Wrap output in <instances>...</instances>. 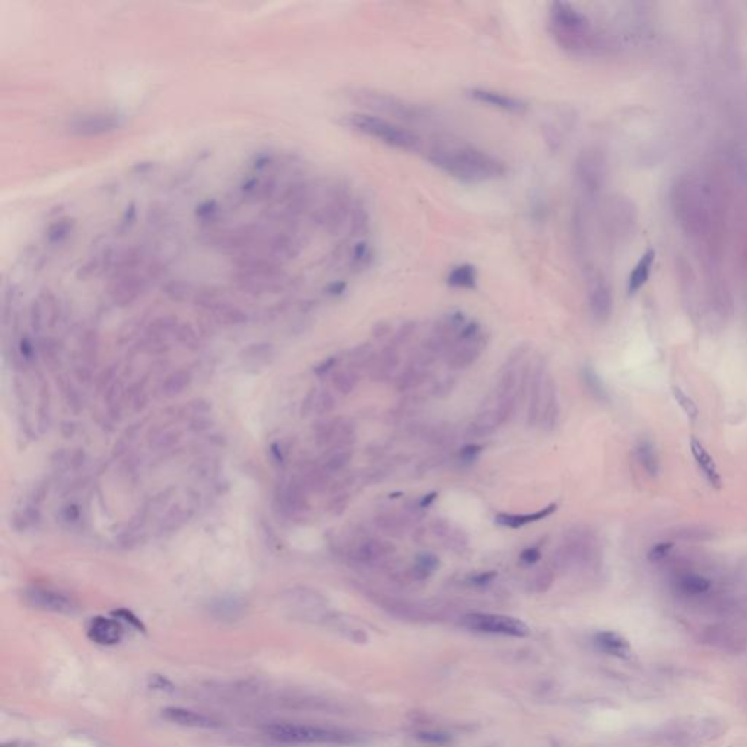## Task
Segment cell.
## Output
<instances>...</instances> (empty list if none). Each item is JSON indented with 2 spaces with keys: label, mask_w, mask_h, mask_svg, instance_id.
Here are the masks:
<instances>
[{
  "label": "cell",
  "mask_w": 747,
  "mask_h": 747,
  "mask_svg": "<svg viewBox=\"0 0 747 747\" xmlns=\"http://www.w3.org/2000/svg\"><path fill=\"white\" fill-rule=\"evenodd\" d=\"M426 160L448 177L466 184L495 182L508 174L502 160L466 143H436L428 149Z\"/></svg>",
  "instance_id": "6da1fadb"
},
{
  "label": "cell",
  "mask_w": 747,
  "mask_h": 747,
  "mask_svg": "<svg viewBox=\"0 0 747 747\" xmlns=\"http://www.w3.org/2000/svg\"><path fill=\"white\" fill-rule=\"evenodd\" d=\"M549 30L556 44L568 53L581 55L594 45L590 19L570 4H550Z\"/></svg>",
  "instance_id": "7a4b0ae2"
},
{
  "label": "cell",
  "mask_w": 747,
  "mask_h": 747,
  "mask_svg": "<svg viewBox=\"0 0 747 747\" xmlns=\"http://www.w3.org/2000/svg\"><path fill=\"white\" fill-rule=\"evenodd\" d=\"M343 121L352 131L399 150H416L421 146V139L416 133L377 114L352 113Z\"/></svg>",
  "instance_id": "3957f363"
},
{
  "label": "cell",
  "mask_w": 747,
  "mask_h": 747,
  "mask_svg": "<svg viewBox=\"0 0 747 747\" xmlns=\"http://www.w3.org/2000/svg\"><path fill=\"white\" fill-rule=\"evenodd\" d=\"M265 733L283 744H352L356 740L349 731L294 723L270 724Z\"/></svg>",
  "instance_id": "277c9868"
},
{
  "label": "cell",
  "mask_w": 747,
  "mask_h": 747,
  "mask_svg": "<svg viewBox=\"0 0 747 747\" xmlns=\"http://www.w3.org/2000/svg\"><path fill=\"white\" fill-rule=\"evenodd\" d=\"M606 179V158L599 148H587L580 152L574 164V183L580 194L587 199H594Z\"/></svg>",
  "instance_id": "5b68a950"
},
{
  "label": "cell",
  "mask_w": 747,
  "mask_h": 747,
  "mask_svg": "<svg viewBox=\"0 0 747 747\" xmlns=\"http://www.w3.org/2000/svg\"><path fill=\"white\" fill-rule=\"evenodd\" d=\"M463 626L476 632L523 638L529 635V626L511 616L492 613H469L461 619Z\"/></svg>",
  "instance_id": "8992f818"
},
{
  "label": "cell",
  "mask_w": 747,
  "mask_h": 747,
  "mask_svg": "<svg viewBox=\"0 0 747 747\" xmlns=\"http://www.w3.org/2000/svg\"><path fill=\"white\" fill-rule=\"evenodd\" d=\"M356 101L363 102V104L374 111H382L387 113L393 117L406 120V121H419L425 118V110L418 107L416 104H409V102L396 98L389 94L382 92H374V91H363L355 94Z\"/></svg>",
  "instance_id": "52a82bcc"
},
{
  "label": "cell",
  "mask_w": 747,
  "mask_h": 747,
  "mask_svg": "<svg viewBox=\"0 0 747 747\" xmlns=\"http://www.w3.org/2000/svg\"><path fill=\"white\" fill-rule=\"evenodd\" d=\"M121 126V117L111 113H91L74 117L67 123V132L74 136H101Z\"/></svg>",
  "instance_id": "ba28073f"
},
{
  "label": "cell",
  "mask_w": 747,
  "mask_h": 747,
  "mask_svg": "<svg viewBox=\"0 0 747 747\" xmlns=\"http://www.w3.org/2000/svg\"><path fill=\"white\" fill-rule=\"evenodd\" d=\"M467 95L475 99L480 104L489 106L492 109L511 113V114H524L529 109V104L526 101L512 96L505 92L494 91V89H486V88H472L467 91Z\"/></svg>",
  "instance_id": "9c48e42d"
},
{
  "label": "cell",
  "mask_w": 747,
  "mask_h": 747,
  "mask_svg": "<svg viewBox=\"0 0 747 747\" xmlns=\"http://www.w3.org/2000/svg\"><path fill=\"white\" fill-rule=\"evenodd\" d=\"M486 348V338L483 333L473 339H457L450 348L448 365L457 370L469 368L479 359L480 353Z\"/></svg>",
  "instance_id": "30bf717a"
},
{
  "label": "cell",
  "mask_w": 747,
  "mask_h": 747,
  "mask_svg": "<svg viewBox=\"0 0 747 747\" xmlns=\"http://www.w3.org/2000/svg\"><path fill=\"white\" fill-rule=\"evenodd\" d=\"M25 600L28 604H31L35 609L45 610V612H55V613H72L74 610V604L70 599H67L62 592L47 590V588H31L25 592Z\"/></svg>",
  "instance_id": "8fae6325"
},
{
  "label": "cell",
  "mask_w": 747,
  "mask_h": 747,
  "mask_svg": "<svg viewBox=\"0 0 747 747\" xmlns=\"http://www.w3.org/2000/svg\"><path fill=\"white\" fill-rule=\"evenodd\" d=\"M588 302L592 317L597 321H606L612 313V292L606 279L596 273L590 280Z\"/></svg>",
  "instance_id": "7c38bea8"
},
{
  "label": "cell",
  "mask_w": 747,
  "mask_h": 747,
  "mask_svg": "<svg viewBox=\"0 0 747 747\" xmlns=\"http://www.w3.org/2000/svg\"><path fill=\"white\" fill-rule=\"evenodd\" d=\"M161 715L165 721L171 724L179 726V727H189V729H218L219 723L209 716L204 715L197 711L186 709V708H178V707H168L161 711Z\"/></svg>",
  "instance_id": "4fadbf2b"
},
{
  "label": "cell",
  "mask_w": 747,
  "mask_h": 747,
  "mask_svg": "<svg viewBox=\"0 0 747 747\" xmlns=\"http://www.w3.org/2000/svg\"><path fill=\"white\" fill-rule=\"evenodd\" d=\"M87 633L91 641L99 643V646H114L123 638V628L117 621L98 616L91 619Z\"/></svg>",
  "instance_id": "5bb4252c"
},
{
  "label": "cell",
  "mask_w": 747,
  "mask_h": 747,
  "mask_svg": "<svg viewBox=\"0 0 747 747\" xmlns=\"http://www.w3.org/2000/svg\"><path fill=\"white\" fill-rule=\"evenodd\" d=\"M545 382H546V378H545V367L543 364L540 363L531 377H530V385H529V392H530V403H529V425H534L538 422V416H540V407H542V400H543V392H545Z\"/></svg>",
  "instance_id": "9a60e30c"
},
{
  "label": "cell",
  "mask_w": 747,
  "mask_h": 747,
  "mask_svg": "<svg viewBox=\"0 0 747 747\" xmlns=\"http://www.w3.org/2000/svg\"><path fill=\"white\" fill-rule=\"evenodd\" d=\"M690 451H692V455L695 458V461H697L698 467L702 470L704 476L708 479V482L719 489L721 487V475L718 472V467L715 465V461L712 458V455L708 453V450L704 447V444L697 440V438H692L690 441Z\"/></svg>",
  "instance_id": "2e32d148"
},
{
  "label": "cell",
  "mask_w": 747,
  "mask_h": 747,
  "mask_svg": "<svg viewBox=\"0 0 747 747\" xmlns=\"http://www.w3.org/2000/svg\"><path fill=\"white\" fill-rule=\"evenodd\" d=\"M396 548L390 542H384V540L371 538L367 542L360 543L355 550V559L363 563H372L377 560H384L390 558L394 553Z\"/></svg>",
  "instance_id": "e0dca14e"
},
{
  "label": "cell",
  "mask_w": 747,
  "mask_h": 747,
  "mask_svg": "<svg viewBox=\"0 0 747 747\" xmlns=\"http://www.w3.org/2000/svg\"><path fill=\"white\" fill-rule=\"evenodd\" d=\"M558 416H559V404H558L556 387L550 378H546L538 422H542L545 429L552 431L558 424Z\"/></svg>",
  "instance_id": "ac0fdd59"
},
{
  "label": "cell",
  "mask_w": 747,
  "mask_h": 747,
  "mask_svg": "<svg viewBox=\"0 0 747 747\" xmlns=\"http://www.w3.org/2000/svg\"><path fill=\"white\" fill-rule=\"evenodd\" d=\"M558 505L556 504H550L549 507L540 509L537 512H533V514H498L495 517V521L499 524V526H504V527H509V529H520L523 526H527V524H531V523H537L540 520H545L546 517H549V515H552L555 511H556Z\"/></svg>",
  "instance_id": "d6986e66"
},
{
  "label": "cell",
  "mask_w": 747,
  "mask_h": 747,
  "mask_svg": "<svg viewBox=\"0 0 747 747\" xmlns=\"http://www.w3.org/2000/svg\"><path fill=\"white\" fill-rule=\"evenodd\" d=\"M447 283L455 289H476L477 272L472 265H460L453 267L447 276Z\"/></svg>",
  "instance_id": "ffe728a7"
},
{
  "label": "cell",
  "mask_w": 747,
  "mask_h": 747,
  "mask_svg": "<svg viewBox=\"0 0 747 747\" xmlns=\"http://www.w3.org/2000/svg\"><path fill=\"white\" fill-rule=\"evenodd\" d=\"M653 262H654V251H648L642 255V259L638 262V265L635 266V269L632 270L629 276V280H628L629 294L638 292L643 285H646V282L648 280L650 273H651Z\"/></svg>",
  "instance_id": "44dd1931"
},
{
  "label": "cell",
  "mask_w": 747,
  "mask_h": 747,
  "mask_svg": "<svg viewBox=\"0 0 747 747\" xmlns=\"http://www.w3.org/2000/svg\"><path fill=\"white\" fill-rule=\"evenodd\" d=\"M596 646L612 655L616 657H626L629 654V646L628 642L614 632H600L594 636Z\"/></svg>",
  "instance_id": "7402d4cb"
},
{
  "label": "cell",
  "mask_w": 747,
  "mask_h": 747,
  "mask_svg": "<svg viewBox=\"0 0 747 747\" xmlns=\"http://www.w3.org/2000/svg\"><path fill=\"white\" fill-rule=\"evenodd\" d=\"M397 364H399L397 350L393 346L385 348L378 355L377 359H372V363H371L372 377L377 380H385L394 371Z\"/></svg>",
  "instance_id": "603a6c76"
},
{
  "label": "cell",
  "mask_w": 747,
  "mask_h": 747,
  "mask_svg": "<svg viewBox=\"0 0 747 747\" xmlns=\"http://www.w3.org/2000/svg\"><path fill=\"white\" fill-rule=\"evenodd\" d=\"M498 426H501V422L498 419L495 409L486 410L469 425L467 433L473 438H483L494 433L498 429Z\"/></svg>",
  "instance_id": "cb8c5ba5"
},
{
  "label": "cell",
  "mask_w": 747,
  "mask_h": 747,
  "mask_svg": "<svg viewBox=\"0 0 747 747\" xmlns=\"http://www.w3.org/2000/svg\"><path fill=\"white\" fill-rule=\"evenodd\" d=\"M568 120H570L568 116L562 114L559 117H555V121H550V123L545 124L543 133H545L548 145L552 149L556 150L560 146V143L563 142V138H565L566 132H568V128H570Z\"/></svg>",
  "instance_id": "d4e9b609"
},
{
  "label": "cell",
  "mask_w": 747,
  "mask_h": 747,
  "mask_svg": "<svg viewBox=\"0 0 747 747\" xmlns=\"http://www.w3.org/2000/svg\"><path fill=\"white\" fill-rule=\"evenodd\" d=\"M440 566V559H438L433 553H421L411 568V575L415 580H426L429 578Z\"/></svg>",
  "instance_id": "484cf974"
},
{
  "label": "cell",
  "mask_w": 747,
  "mask_h": 747,
  "mask_svg": "<svg viewBox=\"0 0 747 747\" xmlns=\"http://www.w3.org/2000/svg\"><path fill=\"white\" fill-rule=\"evenodd\" d=\"M582 380H584V382L587 385V389L590 390V393L594 396L597 400L609 402L607 390L604 387L602 378L599 377V374L594 370H592L591 367H585L582 370Z\"/></svg>",
  "instance_id": "4316f807"
},
{
  "label": "cell",
  "mask_w": 747,
  "mask_h": 747,
  "mask_svg": "<svg viewBox=\"0 0 747 747\" xmlns=\"http://www.w3.org/2000/svg\"><path fill=\"white\" fill-rule=\"evenodd\" d=\"M636 455L641 466L646 469L650 476H655L658 473V458L654 447L650 443H641L636 448Z\"/></svg>",
  "instance_id": "83f0119b"
},
{
  "label": "cell",
  "mask_w": 747,
  "mask_h": 747,
  "mask_svg": "<svg viewBox=\"0 0 747 747\" xmlns=\"http://www.w3.org/2000/svg\"><path fill=\"white\" fill-rule=\"evenodd\" d=\"M358 380H359V377H358V374L353 370H343V371H339V372L334 374L333 384H334V387H336L338 392H341L343 394H349L356 387Z\"/></svg>",
  "instance_id": "f1b7e54d"
},
{
  "label": "cell",
  "mask_w": 747,
  "mask_h": 747,
  "mask_svg": "<svg viewBox=\"0 0 747 747\" xmlns=\"http://www.w3.org/2000/svg\"><path fill=\"white\" fill-rule=\"evenodd\" d=\"M139 287H140V283H139V280L136 277L126 276L124 279H121L118 282V287L116 288V292H114L116 294V299H118V301L121 299L124 302L132 301L138 295Z\"/></svg>",
  "instance_id": "f546056e"
},
{
  "label": "cell",
  "mask_w": 747,
  "mask_h": 747,
  "mask_svg": "<svg viewBox=\"0 0 747 747\" xmlns=\"http://www.w3.org/2000/svg\"><path fill=\"white\" fill-rule=\"evenodd\" d=\"M680 587L690 594H701V592L709 590L711 582L699 575H686L680 580Z\"/></svg>",
  "instance_id": "4dcf8cb0"
},
{
  "label": "cell",
  "mask_w": 747,
  "mask_h": 747,
  "mask_svg": "<svg viewBox=\"0 0 747 747\" xmlns=\"http://www.w3.org/2000/svg\"><path fill=\"white\" fill-rule=\"evenodd\" d=\"M244 604L236 599H222L214 604V610L222 617H237L241 614Z\"/></svg>",
  "instance_id": "1f68e13d"
},
{
  "label": "cell",
  "mask_w": 747,
  "mask_h": 747,
  "mask_svg": "<svg viewBox=\"0 0 747 747\" xmlns=\"http://www.w3.org/2000/svg\"><path fill=\"white\" fill-rule=\"evenodd\" d=\"M672 393L676 399V402L679 403V406L683 409L685 414L690 418V419H697L699 410H698V406L697 403L693 402L692 397H689L680 387H673L672 389Z\"/></svg>",
  "instance_id": "d6a6232c"
},
{
  "label": "cell",
  "mask_w": 747,
  "mask_h": 747,
  "mask_svg": "<svg viewBox=\"0 0 747 747\" xmlns=\"http://www.w3.org/2000/svg\"><path fill=\"white\" fill-rule=\"evenodd\" d=\"M190 381V375L184 371H179L174 375H171L168 378V381L165 382V394L167 396H175V394H179L183 390L186 385L189 384Z\"/></svg>",
  "instance_id": "836d02e7"
},
{
  "label": "cell",
  "mask_w": 747,
  "mask_h": 747,
  "mask_svg": "<svg viewBox=\"0 0 747 747\" xmlns=\"http://www.w3.org/2000/svg\"><path fill=\"white\" fill-rule=\"evenodd\" d=\"M352 458V451L348 450V448H339L336 453H333L327 463H326V467L331 472H338V470H342L343 467H346L349 465V461Z\"/></svg>",
  "instance_id": "e575fe53"
},
{
  "label": "cell",
  "mask_w": 747,
  "mask_h": 747,
  "mask_svg": "<svg viewBox=\"0 0 747 747\" xmlns=\"http://www.w3.org/2000/svg\"><path fill=\"white\" fill-rule=\"evenodd\" d=\"M377 524L380 529L385 530L387 533H396V531H403L404 530V523L400 517H397V515H393V514H387V515H381V517L377 520Z\"/></svg>",
  "instance_id": "d590c367"
},
{
  "label": "cell",
  "mask_w": 747,
  "mask_h": 747,
  "mask_svg": "<svg viewBox=\"0 0 747 747\" xmlns=\"http://www.w3.org/2000/svg\"><path fill=\"white\" fill-rule=\"evenodd\" d=\"M416 738L422 743L433 746H444L451 741V737L443 731H421L416 734Z\"/></svg>",
  "instance_id": "8d00e7d4"
},
{
  "label": "cell",
  "mask_w": 747,
  "mask_h": 747,
  "mask_svg": "<svg viewBox=\"0 0 747 747\" xmlns=\"http://www.w3.org/2000/svg\"><path fill=\"white\" fill-rule=\"evenodd\" d=\"M352 260H353V265L356 267H363V269L370 263V260H371V250H370L367 243L356 244V247L353 250Z\"/></svg>",
  "instance_id": "74e56055"
},
{
  "label": "cell",
  "mask_w": 747,
  "mask_h": 747,
  "mask_svg": "<svg viewBox=\"0 0 747 747\" xmlns=\"http://www.w3.org/2000/svg\"><path fill=\"white\" fill-rule=\"evenodd\" d=\"M334 406H336V400H334V397L328 392H323L321 394L316 397L314 410L319 415L330 414V411L334 409Z\"/></svg>",
  "instance_id": "f35d334b"
},
{
  "label": "cell",
  "mask_w": 747,
  "mask_h": 747,
  "mask_svg": "<svg viewBox=\"0 0 747 747\" xmlns=\"http://www.w3.org/2000/svg\"><path fill=\"white\" fill-rule=\"evenodd\" d=\"M553 582V572L549 570V568H543L540 570L536 577H534V584H536V588L538 591H545L548 590Z\"/></svg>",
  "instance_id": "ab89813d"
},
{
  "label": "cell",
  "mask_w": 747,
  "mask_h": 747,
  "mask_svg": "<svg viewBox=\"0 0 747 747\" xmlns=\"http://www.w3.org/2000/svg\"><path fill=\"white\" fill-rule=\"evenodd\" d=\"M672 549H673V543H670V542L657 543L655 546L651 548V550L648 553V558H650V560H654V562L661 560L670 553V550H672Z\"/></svg>",
  "instance_id": "60d3db41"
},
{
  "label": "cell",
  "mask_w": 747,
  "mask_h": 747,
  "mask_svg": "<svg viewBox=\"0 0 747 747\" xmlns=\"http://www.w3.org/2000/svg\"><path fill=\"white\" fill-rule=\"evenodd\" d=\"M480 453H482V447L480 446L470 444V446H466L465 448L460 451V458H461V461H465V463H473V461L477 460Z\"/></svg>",
  "instance_id": "b9f144b4"
},
{
  "label": "cell",
  "mask_w": 747,
  "mask_h": 747,
  "mask_svg": "<svg viewBox=\"0 0 747 747\" xmlns=\"http://www.w3.org/2000/svg\"><path fill=\"white\" fill-rule=\"evenodd\" d=\"M149 687L153 690H161V692H171L172 683L162 676H150L149 677Z\"/></svg>",
  "instance_id": "7bdbcfd3"
},
{
  "label": "cell",
  "mask_w": 747,
  "mask_h": 747,
  "mask_svg": "<svg viewBox=\"0 0 747 747\" xmlns=\"http://www.w3.org/2000/svg\"><path fill=\"white\" fill-rule=\"evenodd\" d=\"M114 616L121 617V619H123L124 622L131 624V625L135 626L136 629H143L142 622L138 619V617H136L132 612H127V610H116V612H114Z\"/></svg>",
  "instance_id": "ee69618b"
},
{
  "label": "cell",
  "mask_w": 747,
  "mask_h": 747,
  "mask_svg": "<svg viewBox=\"0 0 747 747\" xmlns=\"http://www.w3.org/2000/svg\"><path fill=\"white\" fill-rule=\"evenodd\" d=\"M520 559H521V562H523L524 565H534V563L540 559V550H538V548H529V549L523 550Z\"/></svg>",
  "instance_id": "f6af8a7d"
},
{
  "label": "cell",
  "mask_w": 747,
  "mask_h": 747,
  "mask_svg": "<svg viewBox=\"0 0 747 747\" xmlns=\"http://www.w3.org/2000/svg\"><path fill=\"white\" fill-rule=\"evenodd\" d=\"M495 577H497V572L491 571V572L479 574V575L473 577L470 581H472V584H475V585H485V584H487V582H491Z\"/></svg>",
  "instance_id": "bcb514c9"
},
{
  "label": "cell",
  "mask_w": 747,
  "mask_h": 747,
  "mask_svg": "<svg viewBox=\"0 0 747 747\" xmlns=\"http://www.w3.org/2000/svg\"><path fill=\"white\" fill-rule=\"evenodd\" d=\"M333 365H334V358H330V359L326 360V363H324L323 365H320L319 368H316V372L320 374V375H323V374L328 372V371L333 368Z\"/></svg>",
  "instance_id": "7dc6e473"
},
{
  "label": "cell",
  "mask_w": 747,
  "mask_h": 747,
  "mask_svg": "<svg viewBox=\"0 0 747 747\" xmlns=\"http://www.w3.org/2000/svg\"><path fill=\"white\" fill-rule=\"evenodd\" d=\"M435 498H436V494H435V492H432V494H428V495H425V497H424L422 499H419V501H418V504H419V507H421L422 509H425V508L431 507V504H432V502L435 501Z\"/></svg>",
  "instance_id": "c3c4849f"
}]
</instances>
